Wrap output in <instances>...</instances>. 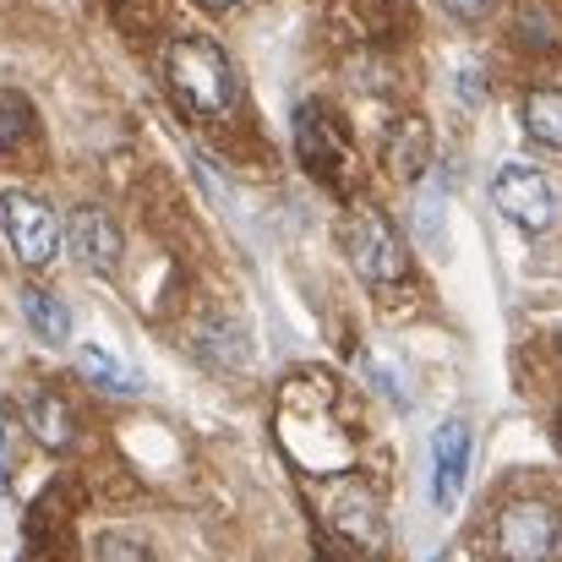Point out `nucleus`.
Wrapping results in <instances>:
<instances>
[{
	"label": "nucleus",
	"mask_w": 562,
	"mask_h": 562,
	"mask_svg": "<svg viewBox=\"0 0 562 562\" xmlns=\"http://www.w3.org/2000/svg\"><path fill=\"white\" fill-rule=\"evenodd\" d=\"M165 77H170V93L196 115H218L235 99V66L213 38H176L165 49Z\"/></svg>",
	"instance_id": "nucleus-1"
},
{
	"label": "nucleus",
	"mask_w": 562,
	"mask_h": 562,
	"mask_svg": "<svg viewBox=\"0 0 562 562\" xmlns=\"http://www.w3.org/2000/svg\"><path fill=\"white\" fill-rule=\"evenodd\" d=\"M345 246H350V262H356V273H361L367 284H398V279L409 273V251H404L393 218L376 213V207H356Z\"/></svg>",
	"instance_id": "nucleus-2"
},
{
	"label": "nucleus",
	"mask_w": 562,
	"mask_h": 562,
	"mask_svg": "<svg viewBox=\"0 0 562 562\" xmlns=\"http://www.w3.org/2000/svg\"><path fill=\"white\" fill-rule=\"evenodd\" d=\"M492 202H497V213H503V218H514V224H519V229H530V235L552 229V218H558V187H552L536 165H525V159H514V165H503V170H497V181H492Z\"/></svg>",
	"instance_id": "nucleus-3"
},
{
	"label": "nucleus",
	"mask_w": 562,
	"mask_h": 562,
	"mask_svg": "<svg viewBox=\"0 0 562 562\" xmlns=\"http://www.w3.org/2000/svg\"><path fill=\"white\" fill-rule=\"evenodd\" d=\"M295 154L317 181H339V170L350 159V126L339 121L334 104L312 99V104L295 110Z\"/></svg>",
	"instance_id": "nucleus-4"
},
{
	"label": "nucleus",
	"mask_w": 562,
	"mask_h": 562,
	"mask_svg": "<svg viewBox=\"0 0 562 562\" xmlns=\"http://www.w3.org/2000/svg\"><path fill=\"white\" fill-rule=\"evenodd\" d=\"M558 541H562V519L552 503L525 497V503H508L503 519H497V547H503L508 562H547L558 552Z\"/></svg>",
	"instance_id": "nucleus-5"
},
{
	"label": "nucleus",
	"mask_w": 562,
	"mask_h": 562,
	"mask_svg": "<svg viewBox=\"0 0 562 562\" xmlns=\"http://www.w3.org/2000/svg\"><path fill=\"white\" fill-rule=\"evenodd\" d=\"M0 213H5V240H11V251H16L22 268H44V262L60 251V218H55L38 196L5 191V196H0Z\"/></svg>",
	"instance_id": "nucleus-6"
},
{
	"label": "nucleus",
	"mask_w": 562,
	"mask_h": 562,
	"mask_svg": "<svg viewBox=\"0 0 562 562\" xmlns=\"http://www.w3.org/2000/svg\"><path fill=\"white\" fill-rule=\"evenodd\" d=\"M60 235L71 240V257L88 273H99V279H110L121 268V257H126V235H121V224L104 207H71V218H66Z\"/></svg>",
	"instance_id": "nucleus-7"
},
{
	"label": "nucleus",
	"mask_w": 562,
	"mask_h": 562,
	"mask_svg": "<svg viewBox=\"0 0 562 562\" xmlns=\"http://www.w3.org/2000/svg\"><path fill=\"white\" fill-rule=\"evenodd\" d=\"M470 426L453 415L431 431V503L448 514L459 508V492H464V475H470Z\"/></svg>",
	"instance_id": "nucleus-8"
},
{
	"label": "nucleus",
	"mask_w": 562,
	"mask_h": 562,
	"mask_svg": "<svg viewBox=\"0 0 562 562\" xmlns=\"http://www.w3.org/2000/svg\"><path fill=\"white\" fill-rule=\"evenodd\" d=\"M426 165H431V126L420 115H398L387 126V170L409 187L426 176Z\"/></svg>",
	"instance_id": "nucleus-9"
},
{
	"label": "nucleus",
	"mask_w": 562,
	"mask_h": 562,
	"mask_svg": "<svg viewBox=\"0 0 562 562\" xmlns=\"http://www.w3.org/2000/svg\"><path fill=\"white\" fill-rule=\"evenodd\" d=\"M334 530L345 536V541H356L361 552H376L382 547V514H376V497L367 486H339V497H334Z\"/></svg>",
	"instance_id": "nucleus-10"
},
{
	"label": "nucleus",
	"mask_w": 562,
	"mask_h": 562,
	"mask_svg": "<svg viewBox=\"0 0 562 562\" xmlns=\"http://www.w3.org/2000/svg\"><path fill=\"white\" fill-rule=\"evenodd\" d=\"M27 426H33V437L44 442V448H71V437H77V415H71V404L55 393V387H33L27 393Z\"/></svg>",
	"instance_id": "nucleus-11"
},
{
	"label": "nucleus",
	"mask_w": 562,
	"mask_h": 562,
	"mask_svg": "<svg viewBox=\"0 0 562 562\" xmlns=\"http://www.w3.org/2000/svg\"><path fill=\"white\" fill-rule=\"evenodd\" d=\"M77 372L88 376L93 387H104V393H143V376L132 372L126 361H115L110 350H99V345H82V356H77Z\"/></svg>",
	"instance_id": "nucleus-12"
},
{
	"label": "nucleus",
	"mask_w": 562,
	"mask_h": 562,
	"mask_svg": "<svg viewBox=\"0 0 562 562\" xmlns=\"http://www.w3.org/2000/svg\"><path fill=\"white\" fill-rule=\"evenodd\" d=\"M22 317H27V328L44 345H66L71 339V312L55 295H44V290H22Z\"/></svg>",
	"instance_id": "nucleus-13"
},
{
	"label": "nucleus",
	"mask_w": 562,
	"mask_h": 562,
	"mask_svg": "<svg viewBox=\"0 0 562 562\" xmlns=\"http://www.w3.org/2000/svg\"><path fill=\"white\" fill-rule=\"evenodd\" d=\"M525 132L541 148H562V88H536L525 99Z\"/></svg>",
	"instance_id": "nucleus-14"
},
{
	"label": "nucleus",
	"mask_w": 562,
	"mask_h": 562,
	"mask_svg": "<svg viewBox=\"0 0 562 562\" xmlns=\"http://www.w3.org/2000/svg\"><path fill=\"white\" fill-rule=\"evenodd\" d=\"M38 132V115L22 93H0V148H22Z\"/></svg>",
	"instance_id": "nucleus-15"
},
{
	"label": "nucleus",
	"mask_w": 562,
	"mask_h": 562,
	"mask_svg": "<svg viewBox=\"0 0 562 562\" xmlns=\"http://www.w3.org/2000/svg\"><path fill=\"white\" fill-rule=\"evenodd\" d=\"M99 562H154V558H148V547L137 536L110 530V536H99Z\"/></svg>",
	"instance_id": "nucleus-16"
},
{
	"label": "nucleus",
	"mask_w": 562,
	"mask_h": 562,
	"mask_svg": "<svg viewBox=\"0 0 562 562\" xmlns=\"http://www.w3.org/2000/svg\"><path fill=\"white\" fill-rule=\"evenodd\" d=\"M492 5H497V0H448V11H453V16H464V22H470V16H486Z\"/></svg>",
	"instance_id": "nucleus-17"
},
{
	"label": "nucleus",
	"mask_w": 562,
	"mask_h": 562,
	"mask_svg": "<svg viewBox=\"0 0 562 562\" xmlns=\"http://www.w3.org/2000/svg\"><path fill=\"white\" fill-rule=\"evenodd\" d=\"M11 486V448H5V426H0V492Z\"/></svg>",
	"instance_id": "nucleus-18"
},
{
	"label": "nucleus",
	"mask_w": 562,
	"mask_h": 562,
	"mask_svg": "<svg viewBox=\"0 0 562 562\" xmlns=\"http://www.w3.org/2000/svg\"><path fill=\"white\" fill-rule=\"evenodd\" d=\"M202 5H213V11H224V5H235V0H202Z\"/></svg>",
	"instance_id": "nucleus-19"
},
{
	"label": "nucleus",
	"mask_w": 562,
	"mask_h": 562,
	"mask_svg": "<svg viewBox=\"0 0 562 562\" xmlns=\"http://www.w3.org/2000/svg\"><path fill=\"white\" fill-rule=\"evenodd\" d=\"M431 562H453V552H442V558H431Z\"/></svg>",
	"instance_id": "nucleus-20"
}]
</instances>
